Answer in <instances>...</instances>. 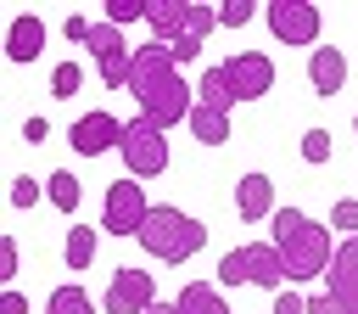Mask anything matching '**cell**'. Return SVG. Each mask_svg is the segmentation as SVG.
<instances>
[{
    "label": "cell",
    "mask_w": 358,
    "mask_h": 314,
    "mask_svg": "<svg viewBox=\"0 0 358 314\" xmlns=\"http://www.w3.org/2000/svg\"><path fill=\"white\" fill-rule=\"evenodd\" d=\"M129 95L140 101V118H151L157 129H168V123H190V78L179 73V62H173V50L168 45H140L134 50V67H129Z\"/></svg>",
    "instance_id": "6da1fadb"
},
{
    "label": "cell",
    "mask_w": 358,
    "mask_h": 314,
    "mask_svg": "<svg viewBox=\"0 0 358 314\" xmlns=\"http://www.w3.org/2000/svg\"><path fill=\"white\" fill-rule=\"evenodd\" d=\"M268 241L280 247V264H285V280H319L330 275V258H336V241H330V224L308 219L302 207H274L268 219Z\"/></svg>",
    "instance_id": "7a4b0ae2"
},
{
    "label": "cell",
    "mask_w": 358,
    "mask_h": 314,
    "mask_svg": "<svg viewBox=\"0 0 358 314\" xmlns=\"http://www.w3.org/2000/svg\"><path fill=\"white\" fill-rule=\"evenodd\" d=\"M145 22H151L157 45H168V50H173V62L185 67V62H196V56H201L207 34L218 28V6H201V0H151Z\"/></svg>",
    "instance_id": "3957f363"
},
{
    "label": "cell",
    "mask_w": 358,
    "mask_h": 314,
    "mask_svg": "<svg viewBox=\"0 0 358 314\" xmlns=\"http://www.w3.org/2000/svg\"><path fill=\"white\" fill-rule=\"evenodd\" d=\"M134 241H140L151 258H162V264H185V258H196V252L207 247V224H201L196 213L173 207V202H157Z\"/></svg>",
    "instance_id": "277c9868"
},
{
    "label": "cell",
    "mask_w": 358,
    "mask_h": 314,
    "mask_svg": "<svg viewBox=\"0 0 358 314\" xmlns=\"http://www.w3.org/2000/svg\"><path fill=\"white\" fill-rule=\"evenodd\" d=\"M123 163H129V179H151L168 168V129H157L151 118H129L123 123Z\"/></svg>",
    "instance_id": "5b68a950"
},
{
    "label": "cell",
    "mask_w": 358,
    "mask_h": 314,
    "mask_svg": "<svg viewBox=\"0 0 358 314\" xmlns=\"http://www.w3.org/2000/svg\"><path fill=\"white\" fill-rule=\"evenodd\" d=\"M151 207L157 202L140 191V179H112L106 185V202H101V230L129 241V235H140V224L151 219Z\"/></svg>",
    "instance_id": "8992f818"
},
{
    "label": "cell",
    "mask_w": 358,
    "mask_h": 314,
    "mask_svg": "<svg viewBox=\"0 0 358 314\" xmlns=\"http://www.w3.org/2000/svg\"><path fill=\"white\" fill-rule=\"evenodd\" d=\"M263 22H268V34L280 45H313L319 28H324L319 6H308V0H268L263 6Z\"/></svg>",
    "instance_id": "52a82bcc"
},
{
    "label": "cell",
    "mask_w": 358,
    "mask_h": 314,
    "mask_svg": "<svg viewBox=\"0 0 358 314\" xmlns=\"http://www.w3.org/2000/svg\"><path fill=\"white\" fill-rule=\"evenodd\" d=\"M84 50L95 56V67H101V84H106V90H123V84H129L134 50L123 45V28H117V22H95V28H90V39H84Z\"/></svg>",
    "instance_id": "ba28073f"
},
{
    "label": "cell",
    "mask_w": 358,
    "mask_h": 314,
    "mask_svg": "<svg viewBox=\"0 0 358 314\" xmlns=\"http://www.w3.org/2000/svg\"><path fill=\"white\" fill-rule=\"evenodd\" d=\"M67 146L78 151V157H106V151H117L123 146V118L117 112H78L73 118V129H67Z\"/></svg>",
    "instance_id": "9c48e42d"
},
{
    "label": "cell",
    "mask_w": 358,
    "mask_h": 314,
    "mask_svg": "<svg viewBox=\"0 0 358 314\" xmlns=\"http://www.w3.org/2000/svg\"><path fill=\"white\" fill-rule=\"evenodd\" d=\"M224 78H229L235 101H263L274 90V62L263 50H235V56H224Z\"/></svg>",
    "instance_id": "30bf717a"
},
{
    "label": "cell",
    "mask_w": 358,
    "mask_h": 314,
    "mask_svg": "<svg viewBox=\"0 0 358 314\" xmlns=\"http://www.w3.org/2000/svg\"><path fill=\"white\" fill-rule=\"evenodd\" d=\"M101 308H106V314H151V308H157V297H151V275H145V269H129V264L112 269Z\"/></svg>",
    "instance_id": "8fae6325"
},
{
    "label": "cell",
    "mask_w": 358,
    "mask_h": 314,
    "mask_svg": "<svg viewBox=\"0 0 358 314\" xmlns=\"http://www.w3.org/2000/svg\"><path fill=\"white\" fill-rule=\"evenodd\" d=\"M330 292L341 297L347 314H358V235H341L336 241V258H330Z\"/></svg>",
    "instance_id": "7c38bea8"
},
{
    "label": "cell",
    "mask_w": 358,
    "mask_h": 314,
    "mask_svg": "<svg viewBox=\"0 0 358 314\" xmlns=\"http://www.w3.org/2000/svg\"><path fill=\"white\" fill-rule=\"evenodd\" d=\"M39 50H45V22L34 11H17L6 22V62H39Z\"/></svg>",
    "instance_id": "4fadbf2b"
},
{
    "label": "cell",
    "mask_w": 358,
    "mask_h": 314,
    "mask_svg": "<svg viewBox=\"0 0 358 314\" xmlns=\"http://www.w3.org/2000/svg\"><path fill=\"white\" fill-rule=\"evenodd\" d=\"M308 84H313V95H341V84H347V56H341L336 45H313V56H308Z\"/></svg>",
    "instance_id": "5bb4252c"
},
{
    "label": "cell",
    "mask_w": 358,
    "mask_h": 314,
    "mask_svg": "<svg viewBox=\"0 0 358 314\" xmlns=\"http://www.w3.org/2000/svg\"><path fill=\"white\" fill-rule=\"evenodd\" d=\"M235 213H241L246 224L274 219V179H268V174H241V185H235Z\"/></svg>",
    "instance_id": "9a60e30c"
},
{
    "label": "cell",
    "mask_w": 358,
    "mask_h": 314,
    "mask_svg": "<svg viewBox=\"0 0 358 314\" xmlns=\"http://www.w3.org/2000/svg\"><path fill=\"white\" fill-rule=\"evenodd\" d=\"M246 286H257V292L285 286V264H280L274 241H246Z\"/></svg>",
    "instance_id": "2e32d148"
},
{
    "label": "cell",
    "mask_w": 358,
    "mask_h": 314,
    "mask_svg": "<svg viewBox=\"0 0 358 314\" xmlns=\"http://www.w3.org/2000/svg\"><path fill=\"white\" fill-rule=\"evenodd\" d=\"M173 308H179V314H229V303H224V292H218L213 280H190V286H179Z\"/></svg>",
    "instance_id": "e0dca14e"
},
{
    "label": "cell",
    "mask_w": 358,
    "mask_h": 314,
    "mask_svg": "<svg viewBox=\"0 0 358 314\" xmlns=\"http://www.w3.org/2000/svg\"><path fill=\"white\" fill-rule=\"evenodd\" d=\"M196 107H213V112H224L229 118V107H235V95H229V78H224V62H213L201 78H196Z\"/></svg>",
    "instance_id": "ac0fdd59"
},
{
    "label": "cell",
    "mask_w": 358,
    "mask_h": 314,
    "mask_svg": "<svg viewBox=\"0 0 358 314\" xmlns=\"http://www.w3.org/2000/svg\"><path fill=\"white\" fill-rule=\"evenodd\" d=\"M78 174L73 168H56V174H45V202L56 207V213H78Z\"/></svg>",
    "instance_id": "d6986e66"
},
{
    "label": "cell",
    "mask_w": 358,
    "mask_h": 314,
    "mask_svg": "<svg viewBox=\"0 0 358 314\" xmlns=\"http://www.w3.org/2000/svg\"><path fill=\"white\" fill-rule=\"evenodd\" d=\"M190 135H196L201 146H224V140H229V118L213 112V107H196V112H190Z\"/></svg>",
    "instance_id": "ffe728a7"
},
{
    "label": "cell",
    "mask_w": 358,
    "mask_h": 314,
    "mask_svg": "<svg viewBox=\"0 0 358 314\" xmlns=\"http://www.w3.org/2000/svg\"><path fill=\"white\" fill-rule=\"evenodd\" d=\"M62 258H67L73 269H90V258H95V230H90V224H73V230H67Z\"/></svg>",
    "instance_id": "44dd1931"
},
{
    "label": "cell",
    "mask_w": 358,
    "mask_h": 314,
    "mask_svg": "<svg viewBox=\"0 0 358 314\" xmlns=\"http://www.w3.org/2000/svg\"><path fill=\"white\" fill-rule=\"evenodd\" d=\"M45 314H95V303L84 297V286H56L45 297Z\"/></svg>",
    "instance_id": "7402d4cb"
},
{
    "label": "cell",
    "mask_w": 358,
    "mask_h": 314,
    "mask_svg": "<svg viewBox=\"0 0 358 314\" xmlns=\"http://www.w3.org/2000/svg\"><path fill=\"white\" fill-rule=\"evenodd\" d=\"M257 11H263L257 0H224V6H218V28H246Z\"/></svg>",
    "instance_id": "603a6c76"
},
{
    "label": "cell",
    "mask_w": 358,
    "mask_h": 314,
    "mask_svg": "<svg viewBox=\"0 0 358 314\" xmlns=\"http://www.w3.org/2000/svg\"><path fill=\"white\" fill-rule=\"evenodd\" d=\"M218 286H246V247H229L218 258Z\"/></svg>",
    "instance_id": "cb8c5ba5"
},
{
    "label": "cell",
    "mask_w": 358,
    "mask_h": 314,
    "mask_svg": "<svg viewBox=\"0 0 358 314\" xmlns=\"http://www.w3.org/2000/svg\"><path fill=\"white\" fill-rule=\"evenodd\" d=\"M78 78H84V67H78V62H62V67L50 73V95H56V101L78 95Z\"/></svg>",
    "instance_id": "d4e9b609"
},
{
    "label": "cell",
    "mask_w": 358,
    "mask_h": 314,
    "mask_svg": "<svg viewBox=\"0 0 358 314\" xmlns=\"http://www.w3.org/2000/svg\"><path fill=\"white\" fill-rule=\"evenodd\" d=\"M145 11H151V0H106V22H117V28L123 22H140Z\"/></svg>",
    "instance_id": "484cf974"
},
{
    "label": "cell",
    "mask_w": 358,
    "mask_h": 314,
    "mask_svg": "<svg viewBox=\"0 0 358 314\" xmlns=\"http://www.w3.org/2000/svg\"><path fill=\"white\" fill-rule=\"evenodd\" d=\"M330 146H336V140H330V129H319V123L302 135V157H308V163H330Z\"/></svg>",
    "instance_id": "4316f807"
},
{
    "label": "cell",
    "mask_w": 358,
    "mask_h": 314,
    "mask_svg": "<svg viewBox=\"0 0 358 314\" xmlns=\"http://www.w3.org/2000/svg\"><path fill=\"white\" fill-rule=\"evenodd\" d=\"M45 202V191H39V179H28V174H17L11 179V207H39Z\"/></svg>",
    "instance_id": "83f0119b"
},
{
    "label": "cell",
    "mask_w": 358,
    "mask_h": 314,
    "mask_svg": "<svg viewBox=\"0 0 358 314\" xmlns=\"http://www.w3.org/2000/svg\"><path fill=\"white\" fill-rule=\"evenodd\" d=\"M330 224H336L341 235H358V196H341V202L330 207Z\"/></svg>",
    "instance_id": "f1b7e54d"
},
{
    "label": "cell",
    "mask_w": 358,
    "mask_h": 314,
    "mask_svg": "<svg viewBox=\"0 0 358 314\" xmlns=\"http://www.w3.org/2000/svg\"><path fill=\"white\" fill-rule=\"evenodd\" d=\"M11 280H17V235H0V286L11 292Z\"/></svg>",
    "instance_id": "f546056e"
},
{
    "label": "cell",
    "mask_w": 358,
    "mask_h": 314,
    "mask_svg": "<svg viewBox=\"0 0 358 314\" xmlns=\"http://www.w3.org/2000/svg\"><path fill=\"white\" fill-rule=\"evenodd\" d=\"M308 314H347V308H341L336 292H313V297H308Z\"/></svg>",
    "instance_id": "4dcf8cb0"
},
{
    "label": "cell",
    "mask_w": 358,
    "mask_h": 314,
    "mask_svg": "<svg viewBox=\"0 0 358 314\" xmlns=\"http://www.w3.org/2000/svg\"><path fill=\"white\" fill-rule=\"evenodd\" d=\"M274 314H308V297L302 292H280L274 297Z\"/></svg>",
    "instance_id": "1f68e13d"
},
{
    "label": "cell",
    "mask_w": 358,
    "mask_h": 314,
    "mask_svg": "<svg viewBox=\"0 0 358 314\" xmlns=\"http://www.w3.org/2000/svg\"><path fill=\"white\" fill-rule=\"evenodd\" d=\"M22 135H28L34 146H45V140H50V123H45V118H28V123H22Z\"/></svg>",
    "instance_id": "d6a6232c"
},
{
    "label": "cell",
    "mask_w": 358,
    "mask_h": 314,
    "mask_svg": "<svg viewBox=\"0 0 358 314\" xmlns=\"http://www.w3.org/2000/svg\"><path fill=\"white\" fill-rule=\"evenodd\" d=\"M0 314H28V297L22 292H0Z\"/></svg>",
    "instance_id": "836d02e7"
},
{
    "label": "cell",
    "mask_w": 358,
    "mask_h": 314,
    "mask_svg": "<svg viewBox=\"0 0 358 314\" xmlns=\"http://www.w3.org/2000/svg\"><path fill=\"white\" fill-rule=\"evenodd\" d=\"M151 314H179V308H173V303H157V308H151Z\"/></svg>",
    "instance_id": "e575fe53"
},
{
    "label": "cell",
    "mask_w": 358,
    "mask_h": 314,
    "mask_svg": "<svg viewBox=\"0 0 358 314\" xmlns=\"http://www.w3.org/2000/svg\"><path fill=\"white\" fill-rule=\"evenodd\" d=\"M352 135H358V118H352Z\"/></svg>",
    "instance_id": "d590c367"
}]
</instances>
